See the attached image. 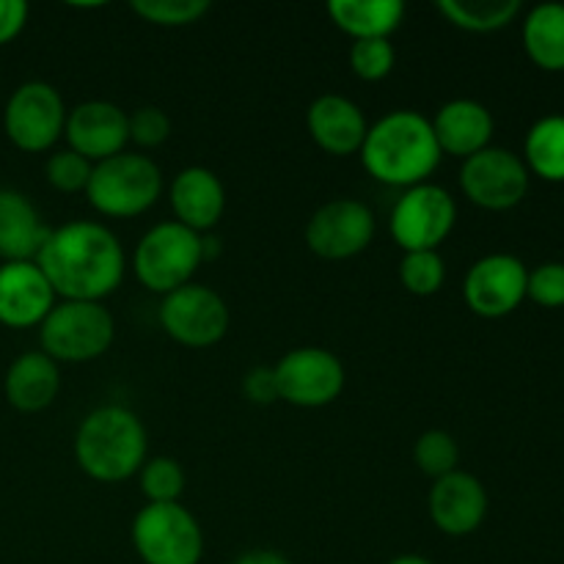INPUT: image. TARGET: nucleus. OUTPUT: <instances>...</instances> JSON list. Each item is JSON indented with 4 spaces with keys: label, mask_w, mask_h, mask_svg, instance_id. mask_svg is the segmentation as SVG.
I'll use <instances>...</instances> for the list:
<instances>
[{
    "label": "nucleus",
    "mask_w": 564,
    "mask_h": 564,
    "mask_svg": "<svg viewBox=\"0 0 564 564\" xmlns=\"http://www.w3.org/2000/svg\"><path fill=\"white\" fill-rule=\"evenodd\" d=\"M132 11L160 28L193 25L209 11L207 0H132Z\"/></svg>",
    "instance_id": "obj_30"
},
{
    "label": "nucleus",
    "mask_w": 564,
    "mask_h": 564,
    "mask_svg": "<svg viewBox=\"0 0 564 564\" xmlns=\"http://www.w3.org/2000/svg\"><path fill=\"white\" fill-rule=\"evenodd\" d=\"M529 268L512 253H488L468 268L463 297L485 319H499L527 301Z\"/></svg>",
    "instance_id": "obj_14"
},
{
    "label": "nucleus",
    "mask_w": 564,
    "mask_h": 564,
    "mask_svg": "<svg viewBox=\"0 0 564 564\" xmlns=\"http://www.w3.org/2000/svg\"><path fill=\"white\" fill-rule=\"evenodd\" d=\"M306 124L314 143L334 158L361 152L369 130L364 110L341 94H323L314 99L308 105Z\"/></svg>",
    "instance_id": "obj_18"
},
{
    "label": "nucleus",
    "mask_w": 564,
    "mask_h": 564,
    "mask_svg": "<svg viewBox=\"0 0 564 564\" xmlns=\"http://www.w3.org/2000/svg\"><path fill=\"white\" fill-rule=\"evenodd\" d=\"M400 281L411 295L430 297L444 286L446 262L438 251H411L400 262Z\"/></svg>",
    "instance_id": "obj_29"
},
{
    "label": "nucleus",
    "mask_w": 564,
    "mask_h": 564,
    "mask_svg": "<svg viewBox=\"0 0 564 564\" xmlns=\"http://www.w3.org/2000/svg\"><path fill=\"white\" fill-rule=\"evenodd\" d=\"M358 154L369 176L405 191L430 182L444 158L435 141L433 121L416 110H391L369 124Z\"/></svg>",
    "instance_id": "obj_2"
},
{
    "label": "nucleus",
    "mask_w": 564,
    "mask_h": 564,
    "mask_svg": "<svg viewBox=\"0 0 564 564\" xmlns=\"http://www.w3.org/2000/svg\"><path fill=\"white\" fill-rule=\"evenodd\" d=\"M130 538L143 564H198L204 556L202 527L180 501L143 507Z\"/></svg>",
    "instance_id": "obj_7"
},
{
    "label": "nucleus",
    "mask_w": 564,
    "mask_h": 564,
    "mask_svg": "<svg viewBox=\"0 0 564 564\" xmlns=\"http://www.w3.org/2000/svg\"><path fill=\"white\" fill-rule=\"evenodd\" d=\"M64 135L72 152L88 163H102L127 152L130 143V116L108 99H88L66 113Z\"/></svg>",
    "instance_id": "obj_15"
},
{
    "label": "nucleus",
    "mask_w": 564,
    "mask_h": 564,
    "mask_svg": "<svg viewBox=\"0 0 564 564\" xmlns=\"http://www.w3.org/2000/svg\"><path fill=\"white\" fill-rule=\"evenodd\" d=\"M242 391L253 405H273L279 400V386H275L273 367H253L248 369L242 380Z\"/></svg>",
    "instance_id": "obj_35"
},
{
    "label": "nucleus",
    "mask_w": 564,
    "mask_h": 564,
    "mask_svg": "<svg viewBox=\"0 0 564 564\" xmlns=\"http://www.w3.org/2000/svg\"><path fill=\"white\" fill-rule=\"evenodd\" d=\"M521 0H441L438 11L468 33H494L521 14Z\"/></svg>",
    "instance_id": "obj_26"
},
{
    "label": "nucleus",
    "mask_w": 564,
    "mask_h": 564,
    "mask_svg": "<svg viewBox=\"0 0 564 564\" xmlns=\"http://www.w3.org/2000/svg\"><path fill=\"white\" fill-rule=\"evenodd\" d=\"M457 224V204L446 187L424 182L408 187L391 209V237L405 253L438 251Z\"/></svg>",
    "instance_id": "obj_8"
},
{
    "label": "nucleus",
    "mask_w": 564,
    "mask_h": 564,
    "mask_svg": "<svg viewBox=\"0 0 564 564\" xmlns=\"http://www.w3.org/2000/svg\"><path fill=\"white\" fill-rule=\"evenodd\" d=\"M523 165L545 182H564V113L534 121L523 141Z\"/></svg>",
    "instance_id": "obj_25"
},
{
    "label": "nucleus",
    "mask_w": 564,
    "mask_h": 564,
    "mask_svg": "<svg viewBox=\"0 0 564 564\" xmlns=\"http://www.w3.org/2000/svg\"><path fill=\"white\" fill-rule=\"evenodd\" d=\"M171 135V119L165 110L154 108V105H143L135 113H130V141L143 149H154L160 143L169 141Z\"/></svg>",
    "instance_id": "obj_34"
},
{
    "label": "nucleus",
    "mask_w": 564,
    "mask_h": 564,
    "mask_svg": "<svg viewBox=\"0 0 564 564\" xmlns=\"http://www.w3.org/2000/svg\"><path fill=\"white\" fill-rule=\"evenodd\" d=\"M28 22L25 0H0V44H9L22 33Z\"/></svg>",
    "instance_id": "obj_36"
},
{
    "label": "nucleus",
    "mask_w": 564,
    "mask_h": 564,
    "mask_svg": "<svg viewBox=\"0 0 564 564\" xmlns=\"http://www.w3.org/2000/svg\"><path fill=\"white\" fill-rule=\"evenodd\" d=\"M160 325L180 345L213 347L229 330V306L209 286L187 284L163 297Z\"/></svg>",
    "instance_id": "obj_12"
},
{
    "label": "nucleus",
    "mask_w": 564,
    "mask_h": 564,
    "mask_svg": "<svg viewBox=\"0 0 564 564\" xmlns=\"http://www.w3.org/2000/svg\"><path fill=\"white\" fill-rule=\"evenodd\" d=\"M113 314L102 303L61 301L39 325L42 352L55 364H86L113 345Z\"/></svg>",
    "instance_id": "obj_6"
},
{
    "label": "nucleus",
    "mask_w": 564,
    "mask_h": 564,
    "mask_svg": "<svg viewBox=\"0 0 564 564\" xmlns=\"http://www.w3.org/2000/svg\"><path fill=\"white\" fill-rule=\"evenodd\" d=\"M527 297L543 308L564 306V262H543L529 270Z\"/></svg>",
    "instance_id": "obj_33"
},
{
    "label": "nucleus",
    "mask_w": 564,
    "mask_h": 564,
    "mask_svg": "<svg viewBox=\"0 0 564 564\" xmlns=\"http://www.w3.org/2000/svg\"><path fill=\"white\" fill-rule=\"evenodd\" d=\"M279 400L295 408H325L345 391L347 372L325 347H295L273 367Z\"/></svg>",
    "instance_id": "obj_10"
},
{
    "label": "nucleus",
    "mask_w": 564,
    "mask_h": 564,
    "mask_svg": "<svg viewBox=\"0 0 564 564\" xmlns=\"http://www.w3.org/2000/svg\"><path fill=\"white\" fill-rule=\"evenodd\" d=\"M171 209L176 224L204 235L218 224L226 209L224 182L204 165H187L171 182Z\"/></svg>",
    "instance_id": "obj_19"
},
{
    "label": "nucleus",
    "mask_w": 564,
    "mask_h": 564,
    "mask_svg": "<svg viewBox=\"0 0 564 564\" xmlns=\"http://www.w3.org/2000/svg\"><path fill=\"white\" fill-rule=\"evenodd\" d=\"M494 130V113L482 102L468 97L449 99L446 105H441L433 119V132L441 152L463 160L488 149Z\"/></svg>",
    "instance_id": "obj_20"
},
{
    "label": "nucleus",
    "mask_w": 564,
    "mask_h": 564,
    "mask_svg": "<svg viewBox=\"0 0 564 564\" xmlns=\"http://www.w3.org/2000/svg\"><path fill=\"white\" fill-rule=\"evenodd\" d=\"M375 237V215L358 198H334L306 224V246L328 262L358 257Z\"/></svg>",
    "instance_id": "obj_13"
},
{
    "label": "nucleus",
    "mask_w": 564,
    "mask_h": 564,
    "mask_svg": "<svg viewBox=\"0 0 564 564\" xmlns=\"http://www.w3.org/2000/svg\"><path fill=\"white\" fill-rule=\"evenodd\" d=\"M235 564H290L281 554L268 549H257V551H246Z\"/></svg>",
    "instance_id": "obj_37"
},
{
    "label": "nucleus",
    "mask_w": 564,
    "mask_h": 564,
    "mask_svg": "<svg viewBox=\"0 0 564 564\" xmlns=\"http://www.w3.org/2000/svg\"><path fill=\"white\" fill-rule=\"evenodd\" d=\"M147 427L124 405L94 408L75 433V460L86 477L116 485L135 477L147 463Z\"/></svg>",
    "instance_id": "obj_3"
},
{
    "label": "nucleus",
    "mask_w": 564,
    "mask_h": 564,
    "mask_svg": "<svg viewBox=\"0 0 564 564\" xmlns=\"http://www.w3.org/2000/svg\"><path fill=\"white\" fill-rule=\"evenodd\" d=\"M55 292L36 262L0 264V325L33 328L53 312Z\"/></svg>",
    "instance_id": "obj_17"
},
{
    "label": "nucleus",
    "mask_w": 564,
    "mask_h": 564,
    "mask_svg": "<svg viewBox=\"0 0 564 564\" xmlns=\"http://www.w3.org/2000/svg\"><path fill=\"white\" fill-rule=\"evenodd\" d=\"M66 113L69 110L58 88L44 80H28L6 102V135L22 152H47L64 135Z\"/></svg>",
    "instance_id": "obj_9"
},
{
    "label": "nucleus",
    "mask_w": 564,
    "mask_h": 564,
    "mask_svg": "<svg viewBox=\"0 0 564 564\" xmlns=\"http://www.w3.org/2000/svg\"><path fill=\"white\" fill-rule=\"evenodd\" d=\"M50 226L28 196L0 187V257L6 262H36Z\"/></svg>",
    "instance_id": "obj_21"
},
{
    "label": "nucleus",
    "mask_w": 564,
    "mask_h": 564,
    "mask_svg": "<svg viewBox=\"0 0 564 564\" xmlns=\"http://www.w3.org/2000/svg\"><path fill=\"white\" fill-rule=\"evenodd\" d=\"M394 44L391 39H358L350 47V66L361 80L378 83L394 69Z\"/></svg>",
    "instance_id": "obj_31"
},
{
    "label": "nucleus",
    "mask_w": 564,
    "mask_h": 564,
    "mask_svg": "<svg viewBox=\"0 0 564 564\" xmlns=\"http://www.w3.org/2000/svg\"><path fill=\"white\" fill-rule=\"evenodd\" d=\"M330 20L339 31L358 39H389L405 20L402 0H330Z\"/></svg>",
    "instance_id": "obj_23"
},
{
    "label": "nucleus",
    "mask_w": 564,
    "mask_h": 564,
    "mask_svg": "<svg viewBox=\"0 0 564 564\" xmlns=\"http://www.w3.org/2000/svg\"><path fill=\"white\" fill-rule=\"evenodd\" d=\"M488 490L482 479L468 471H452L435 479L427 496V510L435 527L449 538L474 534L488 518Z\"/></svg>",
    "instance_id": "obj_16"
},
{
    "label": "nucleus",
    "mask_w": 564,
    "mask_h": 564,
    "mask_svg": "<svg viewBox=\"0 0 564 564\" xmlns=\"http://www.w3.org/2000/svg\"><path fill=\"white\" fill-rule=\"evenodd\" d=\"M523 50L540 69L564 72V3H540L529 11Z\"/></svg>",
    "instance_id": "obj_24"
},
{
    "label": "nucleus",
    "mask_w": 564,
    "mask_h": 564,
    "mask_svg": "<svg viewBox=\"0 0 564 564\" xmlns=\"http://www.w3.org/2000/svg\"><path fill=\"white\" fill-rule=\"evenodd\" d=\"M413 460H416V466L427 477H433V482L446 477V474L457 471L460 449H457L455 435L446 433V430H427V433H422L416 446H413Z\"/></svg>",
    "instance_id": "obj_28"
},
{
    "label": "nucleus",
    "mask_w": 564,
    "mask_h": 564,
    "mask_svg": "<svg viewBox=\"0 0 564 564\" xmlns=\"http://www.w3.org/2000/svg\"><path fill=\"white\" fill-rule=\"evenodd\" d=\"M94 163H88L86 158H80L72 149H61L53 158L47 160V182L61 193H80L88 187V180H91Z\"/></svg>",
    "instance_id": "obj_32"
},
{
    "label": "nucleus",
    "mask_w": 564,
    "mask_h": 564,
    "mask_svg": "<svg viewBox=\"0 0 564 564\" xmlns=\"http://www.w3.org/2000/svg\"><path fill=\"white\" fill-rule=\"evenodd\" d=\"M389 564H435V562H430L427 556H419V554H402L397 556V560H391Z\"/></svg>",
    "instance_id": "obj_38"
},
{
    "label": "nucleus",
    "mask_w": 564,
    "mask_h": 564,
    "mask_svg": "<svg viewBox=\"0 0 564 564\" xmlns=\"http://www.w3.org/2000/svg\"><path fill=\"white\" fill-rule=\"evenodd\" d=\"M36 264L47 275L55 297L64 301L102 303L119 290L127 273L119 237L94 220H72L50 229Z\"/></svg>",
    "instance_id": "obj_1"
},
{
    "label": "nucleus",
    "mask_w": 564,
    "mask_h": 564,
    "mask_svg": "<svg viewBox=\"0 0 564 564\" xmlns=\"http://www.w3.org/2000/svg\"><path fill=\"white\" fill-rule=\"evenodd\" d=\"M204 264V235L165 220V224L152 226L147 235L138 240L135 253H132V270L135 279L147 286L149 292L169 295L180 286L193 284V275Z\"/></svg>",
    "instance_id": "obj_5"
},
{
    "label": "nucleus",
    "mask_w": 564,
    "mask_h": 564,
    "mask_svg": "<svg viewBox=\"0 0 564 564\" xmlns=\"http://www.w3.org/2000/svg\"><path fill=\"white\" fill-rule=\"evenodd\" d=\"M61 391V369L44 352H22L6 372V400L22 413H39L55 402Z\"/></svg>",
    "instance_id": "obj_22"
},
{
    "label": "nucleus",
    "mask_w": 564,
    "mask_h": 564,
    "mask_svg": "<svg viewBox=\"0 0 564 564\" xmlns=\"http://www.w3.org/2000/svg\"><path fill=\"white\" fill-rule=\"evenodd\" d=\"M529 169L516 152L488 147L463 160L460 187L466 198L490 213H505L518 207L529 193Z\"/></svg>",
    "instance_id": "obj_11"
},
{
    "label": "nucleus",
    "mask_w": 564,
    "mask_h": 564,
    "mask_svg": "<svg viewBox=\"0 0 564 564\" xmlns=\"http://www.w3.org/2000/svg\"><path fill=\"white\" fill-rule=\"evenodd\" d=\"M141 477V494L149 505H176L185 494V471L174 457H147L138 471Z\"/></svg>",
    "instance_id": "obj_27"
},
{
    "label": "nucleus",
    "mask_w": 564,
    "mask_h": 564,
    "mask_svg": "<svg viewBox=\"0 0 564 564\" xmlns=\"http://www.w3.org/2000/svg\"><path fill=\"white\" fill-rule=\"evenodd\" d=\"M86 196L105 218H135L163 196V171L147 154L121 152L94 165Z\"/></svg>",
    "instance_id": "obj_4"
}]
</instances>
